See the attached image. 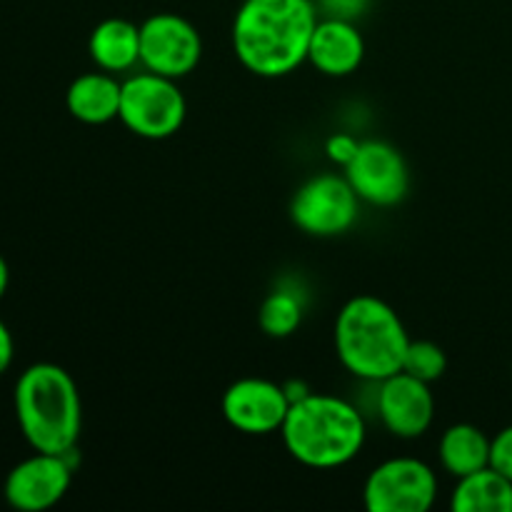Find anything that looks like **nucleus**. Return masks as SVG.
<instances>
[{
    "mask_svg": "<svg viewBox=\"0 0 512 512\" xmlns=\"http://www.w3.org/2000/svg\"><path fill=\"white\" fill-rule=\"evenodd\" d=\"M290 458L305 468H343L365 445V420L348 400L325 393L300 395L280 428Z\"/></svg>",
    "mask_w": 512,
    "mask_h": 512,
    "instance_id": "nucleus-2",
    "label": "nucleus"
},
{
    "mask_svg": "<svg viewBox=\"0 0 512 512\" xmlns=\"http://www.w3.org/2000/svg\"><path fill=\"white\" fill-rule=\"evenodd\" d=\"M365 38L350 18L318 20L310 38L308 63L328 78H345L363 65Z\"/></svg>",
    "mask_w": 512,
    "mask_h": 512,
    "instance_id": "nucleus-13",
    "label": "nucleus"
},
{
    "mask_svg": "<svg viewBox=\"0 0 512 512\" xmlns=\"http://www.w3.org/2000/svg\"><path fill=\"white\" fill-rule=\"evenodd\" d=\"M358 145H360V140H355L353 135L335 133V135H330L328 143H325V153H328V158L333 160L335 165L345 168V165L355 158V153H358Z\"/></svg>",
    "mask_w": 512,
    "mask_h": 512,
    "instance_id": "nucleus-21",
    "label": "nucleus"
},
{
    "mask_svg": "<svg viewBox=\"0 0 512 512\" xmlns=\"http://www.w3.org/2000/svg\"><path fill=\"white\" fill-rule=\"evenodd\" d=\"M88 53L105 73H125L140 63V25L125 18H105L90 33Z\"/></svg>",
    "mask_w": 512,
    "mask_h": 512,
    "instance_id": "nucleus-15",
    "label": "nucleus"
},
{
    "mask_svg": "<svg viewBox=\"0 0 512 512\" xmlns=\"http://www.w3.org/2000/svg\"><path fill=\"white\" fill-rule=\"evenodd\" d=\"M20 433L38 453L70 455L83 428L75 380L55 363H35L20 373L13 390Z\"/></svg>",
    "mask_w": 512,
    "mask_h": 512,
    "instance_id": "nucleus-3",
    "label": "nucleus"
},
{
    "mask_svg": "<svg viewBox=\"0 0 512 512\" xmlns=\"http://www.w3.org/2000/svg\"><path fill=\"white\" fill-rule=\"evenodd\" d=\"M360 198L345 175L318 173L290 200V220L313 238H335L358 223Z\"/></svg>",
    "mask_w": 512,
    "mask_h": 512,
    "instance_id": "nucleus-6",
    "label": "nucleus"
},
{
    "mask_svg": "<svg viewBox=\"0 0 512 512\" xmlns=\"http://www.w3.org/2000/svg\"><path fill=\"white\" fill-rule=\"evenodd\" d=\"M493 440L470 423L450 425L438 443V458L445 473L455 480L488 468Z\"/></svg>",
    "mask_w": 512,
    "mask_h": 512,
    "instance_id": "nucleus-16",
    "label": "nucleus"
},
{
    "mask_svg": "<svg viewBox=\"0 0 512 512\" xmlns=\"http://www.w3.org/2000/svg\"><path fill=\"white\" fill-rule=\"evenodd\" d=\"M290 403L283 388L265 378L235 380L220 400L223 418L230 428L245 435H270L280 433L288 415Z\"/></svg>",
    "mask_w": 512,
    "mask_h": 512,
    "instance_id": "nucleus-11",
    "label": "nucleus"
},
{
    "mask_svg": "<svg viewBox=\"0 0 512 512\" xmlns=\"http://www.w3.org/2000/svg\"><path fill=\"white\" fill-rule=\"evenodd\" d=\"M490 465L512 480V425L500 430L490 445Z\"/></svg>",
    "mask_w": 512,
    "mask_h": 512,
    "instance_id": "nucleus-20",
    "label": "nucleus"
},
{
    "mask_svg": "<svg viewBox=\"0 0 512 512\" xmlns=\"http://www.w3.org/2000/svg\"><path fill=\"white\" fill-rule=\"evenodd\" d=\"M325 3L330 5V10H335L338 18H348V15H353L355 10L363 8L365 0H325Z\"/></svg>",
    "mask_w": 512,
    "mask_h": 512,
    "instance_id": "nucleus-23",
    "label": "nucleus"
},
{
    "mask_svg": "<svg viewBox=\"0 0 512 512\" xmlns=\"http://www.w3.org/2000/svg\"><path fill=\"white\" fill-rule=\"evenodd\" d=\"M450 508L455 512H512V480L493 465L458 478Z\"/></svg>",
    "mask_w": 512,
    "mask_h": 512,
    "instance_id": "nucleus-17",
    "label": "nucleus"
},
{
    "mask_svg": "<svg viewBox=\"0 0 512 512\" xmlns=\"http://www.w3.org/2000/svg\"><path fill=\"white\" fill-rule=\"evenodd\" d=\"M8 283H10V270H8V263H5V258L0 255V300H3L5 290H8Z\"/></svg>",
    "mask_w": 512,
    "mask_h": 512,
    "instance_id": "nucleus-24",
    "label": "nucleus"
},
{
    "mask_svg": "<svg viewBox=\"0 0 512 512\" xmlns=\"http://www.w3.org/2000/svg\"><path fill=\"white\" fill-rule=\"evenodd\" d=\"M438 498L433 468L418 458H393L370 470L363 503L370 512H428Z\"/></svg>",
    "mask_w": 512,
    "mask_h": 512,
    "instance_id": "nucleus-7",
    "label": "nucleus"
},
{
    "mask_svg": "<svg viewBox=\"0 0 512 512\" xmlns=\"http://www.w3.org/2000/svg\"><path fill=\"white\" fill-rule=\"evenodd\" d=\"M15 355V345H13V335H10L8 325L0 320V375L8 373L10 363H13Z\"/></svg>",
    "mask_w": 512,
    "mask_h": 512,
    "instance_id": "nucleus-22",
    "label": "nucleus"
},
{
    "mask_svg": "<svg viewBox=\"0 0 512 512\" xmlns=\"http://www.w3.org/2000/svg\"><path fill=\"white\" fill-rule=\"evenodd\" d=\"M448 370V355L433 340H410L403 358V373L423 380V383H435Z\"/></svg>",
    "mask_w": 512,
    "mask_h": 512,
    "instance_id": "nucleus-19",
    "label": "nucleus"
},
{
    "mask_svg": "<svg viewBox=\"0 0 512 512\" xmlns=\"http://www.w3.org/2000/svg\"><path fill=\"white\" fill-rule=\"evenodd\" d=\"M303 323V303L288 290H275L258 310V325L268 338H290Z\"/></svg>",
    "mask_w": 512,
    "mask_h": 512,
    "instance_id": "nucleus-18",
    "label": "nucleus"
},
{
    "mask_svg": "<svg viewBox=\"0 0 512 512\" xmlns=\"http://www.w3.org/2000/svg\"><path fill=\"white\" fill-rule=\"evenodd\" d=\"M408 343L400 315L375 295H355L335 318V353L360 380L380 383L400 373Z\"/></svg>",
    "mask_w": 512,
    "mask_h": 512,
    "instance_id": "nucleus-4",
    "label": "nucleus"
},
{
    "mask_svg": "<svg viewBox=\"0 0 512 512\" xmlns=\"http://www.w3.org/2000/svg\"><path fill=\"white\" fill-rule=\"evenodd\" d=\"M318 25L313 0H245L233 20V50L260 78H283L308 60Z\"/></svg>",
    "mask_w": 512,
    "mask_h": 512,
    "instance_id": "nucleus-1",
    "label": "nucleus"
},
{
    "mask_svg": "<svg viewBox=\"0 0 512 512\" xmlns=\"http://www.w3.org/2000/svg\"><path fill=\"white\" fill-rule=\"evenodd\" d=\"M120 93L123 83L113 73H85L70 83L65 93V105L75 120L85 125H105L120 115Z\"/></svg>",
    "mask_w": 512,
    "mask_h": 512,
    "instance_id": "nucleus-14",
    "label": "nucleus"
},
{
    "mask_svg": "<svg viewBox=\"0 0 512 512\" xmlns=\"http://www.w3.org/2000/svg\"><path fill=\"white\" fill-rule=\"evenodd\" d=\"M70 483H73V465L68 455L35 450V455L10 470L3 495L10 508L20 512H43L65 498Z\"/></svg>",
    "mask_w": 512,
    "mask_h": 512,
    "instance_id": "nucleus-10",
    "label": "nucleus"
},
{
    "mask_svg": "<svg viewBox=\"0 0 512 512\" xmlns=\"http://www.w3.org/2000/svg\"><path fill=\"white\" fill-rule=\"evenodd\" d=\"M378 415L390 435L400 440H415L425 435L435 418V398L430 383L408 373H395L380 380Z\"/></svg>",
    "mask_w": 512,
    "mask_h": 512,
    "instance_id": "nucleus-12",
    "label": "nucleus"
},
{
    "mask_svg": "<svg viewBox=\"0 0 512 512\" xmlns=\"http://www.w3.org/2000/svg\"><path fill=\"white\" fill-rule=\"evenodd\" d=\"M343 170L355 195L375 208L403 203L410 190L408 163L403 153L385 140H363L355 158Z\"/></svg>",
    "mask_w": 512,
    "mask_h": 512,
    "instance_id": "nucleus-9",
    "label": "nucleus"
},
{
    "mask_svg": "<svg viewBox=\"0 0 512 512\" xmlns=\"http://www.w3.org/2000/svg\"><path fill=\"white\" fill-rule=\"evenodd\" d=\"M185 115H188V103L173 78L148 70L123 80L118 118L138 138H173L183 128Z\"/></svg>",
    "mask_w": 512,
    "mask_h": 512,
    "instance_id": "nucleus-5",
    "label": "nucleus"
},
{
    "mask_svg": "<svg viewBox=\"0 0 512 512\" xmlns=\"http://www.w3.org/2000/svg\"><path fill=\"white\" fill-rule=\"evenodd\" d=\"M203 58V38L190 20L178 13H155L140 25V63L150 73L180 80L193 73Z\"/></svg>",
    "mask_w": 512,
    "mask_h": 512,
    "instance_id": "nucleus-8",
    "label": "nucleus"
}]
</instances>
